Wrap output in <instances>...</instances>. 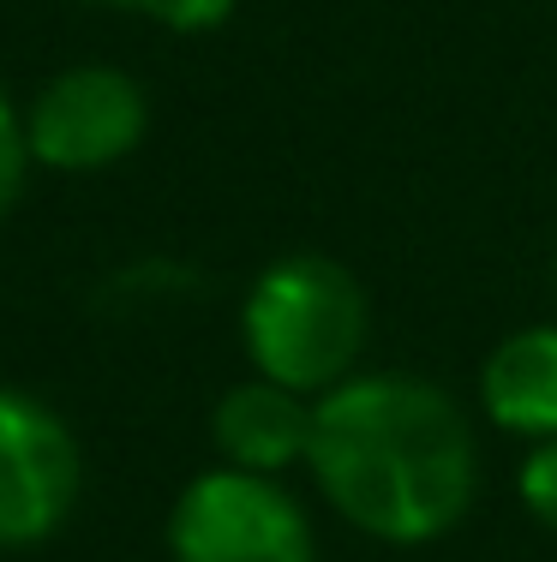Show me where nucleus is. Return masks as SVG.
<instances>
[{"instance_id": "nucleus-1", "label": "nucleus", "mask_w": 557, "mask_h": 562, "mask_svg": "<svg viewBox=\"0 0 557 562\" xmlns=\"http://www.w3.org/2000/svg\"><path fill=\"white\" fill-rule=\"evenodd\" d=\"M307 467L324 503L378 544L444 539L480 491L468 413L408 371H354L318 395Z\"/></svg>"}, {"instance_id": "nucleus-2", "label": "nucleus", "mask_w": 557, "mask_h": 562, "mask_svg": "<svg viewBox=\"0 0 557 562\" xmlns=\"http://www.w3.org/2000/svg\"><path fill=\"white\" fill-rule=\"evenodd\" d=\"M366 329L371 305L360 276L318 251L264 263L241 300V341L252 378H270L312 401L360 371Z\"/></svg>"}, {"instance_id": "nucleus-3", "label": "nucleus", "mask_w": 557, "mask_h": 562, "mask_svg": "<svg viewBox=\"0 0 557 562\" xmlns=\"http://www.w3.org/2000/svg\"><path fill=\"white\" fill-rule=\"evenodd\" d=\"M175 562H318L312 515L282 479L246 467H204L168 508Z\"/></svg>"}, {"instance_id": "nucleus-4", "label": "nucleus", "mask_w": 557, "mask_h": 562, "mask_svg": "<svg viewBox=\"0 0 557 562\" xmlns=\"http://www.w3.org/2000/svg\"><path fill=\"white\" fill-rule=\"evenodd\" d=\"M144 132H151V102L121 66H66L24 109L31 162L55 173H102L126 162Z\"/></svg>"}, {"instance_id": "nucleus-5", "label": "nucleus", "mask_w": 557, "mask_h": 562, "mask_svg": "<svg viewBox=\"0 0 557 562\" xmlns=\"http://www.w3.org/2000/svg\"><path fill=\"white\" fill-rule=\"evenodd\" d=\"M85 485L78 437L48 401L0 383V551L43 544L66 527Z\"/></svg>"}, {"instance_id": "nucleus-6", "label": "nucleus", "mask_w": 557, "mask_h": 562, "mask_svg": "<svg viewBox=\"0 0 557 562\" xmlns=\"http://www.w3.org/2000/svg\"><path fill=\"white\" fill-rule=\"evenodd\" d=\"M210 443L229 467L282 479L288 467H307L312 454V395L282 390L270 378H246L210 413Z\"/></svg>"}, {"instance_id": "nucleus-7", "label": "nucleus", "mask_w": 557, "mask_h": 562, "mask_svg": "<svg viewBox=\"0 0 557 562\" xmlns=\"http://www.w3.org/2000/svg\"><path fill=\"white\" fill-rule=\"evenodd\" d=\"M480 413L522 443L557 437V324L503 336L480 366Z\"/></svg>"}, {"instance_id": "nucleus-8", "label": "nucleus", "mask_w": 557, "mask_h": 562, "mask_svg": "<svg viewBox=\"0 0 557 562\" xmlns=\"http://www.w3.org/2000/svg\"><path fill=\"white\" fill-rule=\"evenodd\" d=\"M90 7L132 12V19H151V24L180 31V36H204V31L234 19V0H90Z\"/></svg>"}, {"instance_id": "nucleus-9", "label": "nucleus", "mask_w": 557, "mask_h": 562, "mask_svg": "<svg viewBox=\"0 0 557 562\" xmlns=\"http://www.w3.org/2000/svg\"><path fill=\"white\" fill-rule=\"evenodd\" d=\"M24 173H31V144H24V109L12 102L7 78H0V222L24 198Z\"/></svg>"}, {"instance_id": "nucleus-10", "label": "nucleus", "mask_w": 557, "mask_h": 562, "mask_svg": "<svg viewBox=\"0 0 557 562\" xmlns=\"http://www.w3.org/2000/svg\"><path fill=\"white\" fill-rule=\"evenodd\" d=\"M515 497H522V508L539 520V527L557 532V437L527 449L522 473H515Z\"/></svg>"}]
</instances>
